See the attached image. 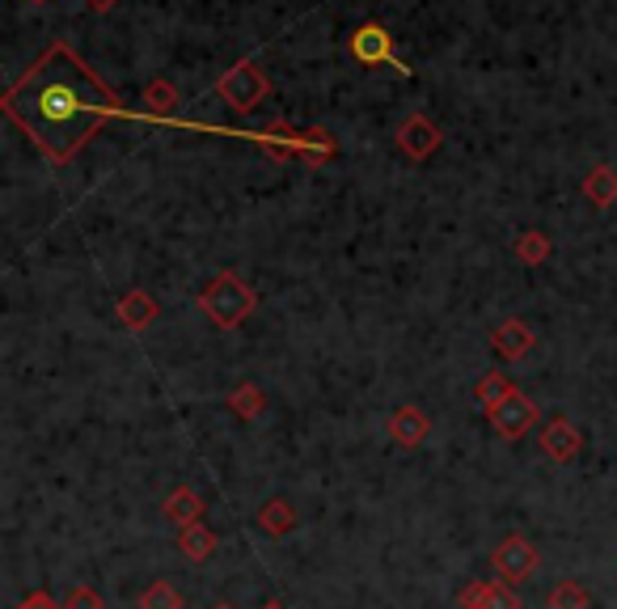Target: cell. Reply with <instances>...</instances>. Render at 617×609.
Segmentation results:
<instances>
[{
	"label": "cell",
	"instance_id": "6da1fadb",
	"mask_svg": "<svg viewBox=\"0 0 617 609\" xmlns=\"http://www.w3.org/2000/svg\"><path fill=\"white\" fill-rule=\"evenodd\" d=\"M110 110H115V97L68 51H51L9 94V115L31 131V140L51 161L72 157Z\"/></svg>",
	"mask_w": 617,
	"mask_h": 609
},
{
	"label": "cell",
	"instance_id": "7a4b0ae2",
	"mask_svg": "<svg viewBox=\"0 0 617 609\" xmlns=\"http://www.w3.org/2000/svg\"><path fill=\"white\" fill-rule=\"evenodd\" d=\"M199 305H203V309L212 314V321H216V326L233 330L237 321H241L246 314H250V309H254V292L246 289V284H241L237 276H228V271H225V276H221V280H216L212 289L199 296Z\"/></svg>",
	"mask_w": 617,
	"mask_h": 609
},
{
	"label": "cell",
	"instance_id": "3957f363",
	"mask_svg": "<svg viewBox=\"0 0 617 609\" xmlns=\"http://www.w3.org/2000/svg\"><path fill=\"white\" fill-rule=\"evenodd\" d=\"M490 567L499 572L503 584H524V579H533V572L542 567V554H537V546L529 542L524 534H508V538H499V546L490 550Z\"/></svg>",
	"mask_w": 617,
	"mask_h": 609
},
{
	"label": "cell",
	"instance_id": "277c9868",
	"mask_svg": "<svg viewBox=\"0 0 617 609\" xmlns=\"http://www.w3.org/2000/svg\"><path fill=\"white\" fill-rule=\"evenodd\" d=\"M487 419H490V428L503 436V441H520L533 423H537V402L529 398V394H512V398H503L499 407H490L487 411Z\"/></svg>",
	"mask_w": 617,
	"mask_h": 609
},
{
	"label": "cell",
	"instance_id": "5b68a950",
	"mask_svg": "<svg viewBox=\"0 0 617 609\" xmlns=\"http://www.w3.org/2000/svg\"><path fill=\"white\" fill-rule=\"evenodd\" d=\"M456 606L461 609H524L517 597V588L503 584V579H474V584H465V588L456 593Z\"/></svg>",
	"mask_w": 617,
	"mask_h": 609
},
{
	"label": "cell",
	"instance_id": "8992f818",
	"mask_svg": "<svg viewBox=\"0 0 617 609\" xmlns=\"http://www.w3.org/2000/svg\"><path fill=\"white\" fill-rule=\"evenodd\" d=\"M584 449V436H580V428L571 423V419H550L546 423V432H542V453L550 457V461H576Z\"/></svg>",
	"mask_w": 617,
	"mask_h": 609
},
{
	"label": "cell",
	"instance_id": "52a82bcc",
	"mask_svg": "<svg viewBox=\"0 0 617 609\" xmlns=\"http://www.w3.org/2000/svg\"><path fill=\"white\" fill-rule=\"evenodd\" d=\"M427 432H431V423H427L419 407H398L390 415V441L402 445V449H419L427 441Z\"/></svg>",
	"mask_w": 617,
	"mask_h": 609
},
{
	"label": "cell",
	"instance_id": "ba28073f",
	"mask_svg": "<svg viewBox=\"0 0 617 609\" xmlns=\"http://www.w3.org/2000/svg\"><path fill=\"white\" fill-rule=\"evenodd\" d=\"M162 513H165V520H169L174 529H191V525H199V520H203V500H199L195 491L182 482V487H174V491L165 495Z\"/></svg>",
	"mask_w": 617,
	"mask_h": 609
},
{
	"label": "cell",
	"instance_id": "9c48e42d",
	"mask_svg": "<svg viewBox=\"0 0 617 609\" xmlns=\"http://www.w3.org/2000/svg\"><path fill=\"white\" fill-rule=\"evenodd\" d=\"M259 529L262 534H271V538H288L296 529V508L293 500H284V495H271L266 504L259 508Z\"/></svg>",
	"mask_w": 617,
	"mask_h": 609
},
{
	"label": "cell",
	"instance_id": "30bf717a",
	"mask_svg": "<svg viewBox=\"0 0 617 609\" xmlns=\"http://www.w3.org/2000/svg\"><path fill=\"white\" fill-rule=\"evenodd\" d=\"M216 546H221V538L199 520V525H191V529H178V550L191 559V563H203V559H212L216 554Z\"/></svg>",
	"mask_w": 617,
	"mask_h": 609
},
{
	"label": "cell",
	"instance_id": "8fae6325",
	"mask_svg": "<svg viewBox=\"0 0 617 609\" xmlns=\"http://www.w3.org/2000/svg\"><path fill=\"white\" fill-rule=\"evenodd\" d=\"M533 348V330L524 326V321H503L499 330H495V352L508 355V360H520V355Z\"/></svg>",
	"mask_w": 617,
	"mask_h": 609
},
{
	"label": "cell",
	"instance_id": "7c38bea8",
	"mask_svg": "<svg viewBox=\"0 0 617 609\" xmlns=\"http://www.w3.org/2000/svg\"><path fill=\"white\" fill-rule=\"evenodd\" d=\"M356 60H364V65L390 60V34L381 31V26H364L356 34Z\"/></svg>",
	"mask_w": 617,
	"mask_h": 609
},
{
	"label": "cell",
	"instance_id": "4fadbf2b",
	"mask_svg": "<svg viewBox=\"0 0 617 609\" xmlns=\"http://www.w3.org/2000/svg\"><path fill=\"white\" fill-rule=\"evenodd\" d=\"M546 609H592V593L576 579H558L546 597Z\"/></svg>",
	"mask_w": 617,
	"mask_h": 609
},
{
	"label": "cell",
	"instance_id": "5bb4252c",
	"mask_svg": "<svg viewBox=\"0 0 617 609\" xmlns=\"http://www.w3.org/2000/svg\"><path fill=\"white\" fill-rule=\"evenodd\" d=\"M228 411L237 419H259L266 411V398H262L259 385H237L233 394H228Z\"/></svg>",
	"mask_w": 617,
	"mask_h": 609
},
{
	"label": "cell",
	"instance_id": "9a60e30c",
	"mask_svg": "<svg viewBox=\"0 0 617 609\" xmlns=\"http://www.w3.org/2000/svg\"><path fill=\"white\" fill-rule=\"evenodd\" d=\"M140 609H182V593H178L169 579H153V584L140 593Z\"/></svg>",
	"mask_w": 617,
	"mask_h": 609
},
{
	"label": "cell",
	"instance_id": "2e32d148",
	"mask_svg": "<svg viewBox=\"0 0 617 609\" xmlns=\"http://www.w3.org/2000/svg\"><path fill=\"white\" fill-rule=\"evenodd\" d=\"M153 318H157V305H153L149 292H128V296H123V321H128V326L140 330V326H149Z\"/></svg>",
	"mask_w": 617,
	"mask_h": 609
},
{
	"label": "cell",
	"instance_id": "e0dca14e",
	"mask_svg": "<svg viewBox=\"0 0 617 609\" xmlns=\"http://www.w3.org/2000/svg\"><path fill=\"white\" fill-rule=\"evenodd\" d=\"M512 394H517V385L508 382V377H503V373H490V377H483V385H478V402H483V407H499V402H503V398H512Z\"/></svg>",
	"mask_w": 617,
	"mask_h": 609
},
{
	"label": "cell",
	"instance_id": "ac0fdd59",
	"mask_svg": "<svg viewBox=\"0 0 617 609\" xmlns=\"http://www.w3.org/2000/svg\"><path fill=\"white\" fill-rule=\"evenodd\" d=\"M517 255L524 258V262H542V258L550 255V242H546L542 233H524L517 246Z\"/></svg>",
	"mask_w": 617,
	"mask_h": 609
},
{
	"label": "cell",
	"instance_id": "d6986e66",
	"mask_svg": "<svg viewBox=\"0 0 617 609\" xmlns=\"http://www.w3.org/2000/svg\"><path fill=\"white\" fill-rule=\"evenodd\" d=\"M64 609H106V601H102V593L85 588V584H76V588H68Z\"/></svg>",
	"mask_w": 617,
	"mask_h": 609
},
{
	"label": "cell",
	"instance_id": "ffe728a7",
	"mask_svg": "<svg viewBox=\"0 0 617 609\" xmlns=\"http://www.w3.org/2000/svg\"><path fill=\"white\" fill-rule=\"evenodd\" d=\"M588 195L596 199V203H609L617 195V178L609 169H601V174H592V183H588Z\"/></svg>",
	"mask_w": 617,
	"mask_h": 609
},
{
	"label": "cell",
	"instance_id": "44dd1931",
	"mask_svg": "<svg viewBox=\"0 0 617 609\" xmlns=\"http://www.w3.org/2000/svg\"><path fill=\"white\" fill-rule=\"evenodd\" d=\"M17 609H64V601H56L47 588H38V593H26V597L17 601Z\"/></svg>",
	"mask_w": 617,
	"mask_h": 609
},
{
	"label": "cell",
	"instance_id": "7402d4cb",
	"mask_svg": "<svg viewBox=\"0 0 617 609\" xmlns=\"http://www.w3.org/2000/svg\"><path fill=\"white\" fill-rule=\"evenodd\" d=\"M259 609H288V606H284V601H275V597H271V601H262Z\"/></svg>",
	"mask_w": 617,
	"mask_h": 609
},
{
	"label": "cell",
	"instance_id": "603a6c76",
	"mask_svg": "<svg viewBox=\"0 0 617 609\" xmlns=\"http://www.w3.org/2000/svg\"><path fill=\"white\" fill-rule=\"evenodd\" d=\"M212 609H237V606H228V601H216V606H212Z\"/></svg>",
	"mask_w": 617,
	"mask_h": 609
}]
</instances>
